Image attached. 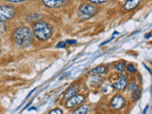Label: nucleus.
<instances>
[{
  "mask_svg": "<svg viewBox=\"0 0 152 114\" xmlns=\"http://www.w3.org/2000/svg\"><path fill=\"white\" fill-rule=\"evenodd\" d=\"M13 40L17 46L27 48L31 45L33 41V33L29 28L20 27L13 33Z\"/></svg>",
  "mask_w": 152,
  "mask_h": 114,
  "instance_id": "f257e3e1",
  "label": "nucleus"
},
{
  "mask_svg": "<svg viewBox=\"0 0 152 114\" xmlns=\"http://www.w3.org/2000/svg\"><path fill=\"white\" fill-rule=\"evenodd\" d=\"M33 34L39 40H48L53 34V28L45 22H38L33 27Z\"/></svg>",
  "mask_w": 152,
  "mask_h": 114,
  "instance_id": "f03ea898",
  "label": "nucleus"
},
{
  "mask_svg": "<svg viewBox=\"0 0 152 114\" xmlns=\"http://www.w3.org/2000/svg\"><path fill=\"white\" fill-rule=\"evenodd\" d=\"M97 8L90 4H82L79 8L78 15L81 19H87L97 14Z\"/></svg>",
  "mask_w": 152,
  "mask_h": 114,
  "instance_id": "7ed1b4c3",
  "label": "nucleus"
},
{
  "mask_svg": "<svg viewBox=\"0 0 152 114\" xmlns=\"http://www.w3.org/2000/svg\"><path fill=\"white\" fill-rule=\"evenodd\" d=\"M15 14V9L11 6L2 5L0 6V20L1 21H7L13 18V16Z\"/></svg>",
  "mask_w": 152,
  "mask_h": 114,
  "instance_id": "20e7f679",
  "label": "nucleus"
},
{
  "mask_svg": "<svg viewBox=\"0 0 152 114\" xmlns=\"http://www.w3.org/2000/svg\"><path fill=\"white\" fill-rule=\"evenodd\" d=\"M110 105L111 108L114 109H122L126 105V100L121 95H116L111 100Z\"/></svg>",
  "mask_w": 152,
  "mask_h": 114,
  "instance_id": "39448f33",
  "label": "nucleus"
},
{
  "mask_svg": "<svg viewBox=\"0 0 152 114\" xmlns=\"http://www.w3.org/2000/svg\"><path fill=\"white\" fill-rule=\"evenodd\" d=\"M85 101V97L83 95H74L67 101L66 107L67 108H74L76 105H79L81 103Z\"/></svg>",
  "mask_w": 152,
  "mask_h": 114,
  "instance_id": "423d86ee",
  "label": "nucleus"
},
{
  "mask_svg": "<svg viewBox=\"0 0 152 114\" xmlns=\"http://www.w3.org/2000/svg\"><path fill=\"white\" fill-rule=\"evenodd\" d=\"M43 4L49 8H58L65 4L66 0H42Z\"/></svg>",
  "mask_w": 152,
  "mask_h": 114,
  "instance_id": "0eeeda50",
  "label": "nucleus"
},
{
  "mask_svg": "<svg viewBox=\"0 0 152 114\" xmlns=\"http://www.w3.org/2000/svg\"><path fill=\"white\" fill-rule=\"evenodd\" d=\"M126 84H127V81H126V76L122 74L121 76H120L119 80L115 81L113 86L116 89H118V90H122V89H124L126 87Z\"/></svg>",
  "mask_w": 152,
  "mask_h": 114,
  "instance_id": "6e6552de",
  "label": "nucleus"
},
{
  "mask_svg": "<svg viewBox=\"0 0 152 114\" xmlns=\"http://www.w3.org/2000/svg\"><path fill=\"white\" fill-rule=\"evenodd\" d=\"M142 0H127V1L125 3V6H124V8H125V10L126 11H131L135 9V8H137L140 3H141Z\"/></svg>",
  "mask_w": 152,
  "mask_h": 114,
  "instance_id": "1a4fd4ad",
  "label": "nucleus"
},
{
  "mask_svg": "<svg viewBox=\"0 0 152 114\" xmlns=\"http://www.w3.org/2000/svg\"><path fill=\"white\" fill-rule=\"evenodd\" d=\"M78 89H79V88H78V85H72V86H71V87L67 90L66 94H65L66 98H67V99H70V98H71V97H73L74 95H76V93H77Z\"/></svg>",
  "mask_w": 152,
  "mask_h": 114,
  "instance_id": "9d476101",
  "label": "nucleus"
},
{
  "mask_svg": "<svg viewBox=\"0 0 152 114\" xmlns=\"http://www.w3.org/2000/svg\"><path fill=\"white\" fill-rule=\"evenodd\" d=\"M106 67L105 66H100L93 68V70L90 71V74L91 75H97V74H102V73H105L106 71Z\"/></svg>",
  "mask_w": 152,
  "mask_h": 114,
  "instance_id": "9b49d317",
  "label": "nucleus"
},
{
  "mask_svg": "<svg viewBox=\"0 0 152 114\" xmlns=\"http://www.w3.org/2000/svg\"><path fill=\"white\" fill-rule=\"evenodd\" d=\"M89 110V108L87 107V105H81L79 108L76 109L75 111L72 112V114H87Z\"/></svg>",
  "mask_w": 152,
  "mask_h": 114,
  "instance_id": "f8f14e48",
  "label": "nucleus"
},
{
  "mask_svg": "<svg viewBox=\"0 0 152 114\" xmlns=\"http://www.w3.org/2000/svg\"><path fill=\"white\" fill-rule=\"evenodd\" d=\"M115 68H116V70H117L118 71L123 72L124 70H125V63H124V62L117 63V64L115 65Z\"/></svg>",
  "mask_w": 152,
  "mask_h": 114,
  "instance_id": "ddd939ff",
  "label": "nucleus"
},
{
  "mask_svg": "<svg viewBox=\"0 0 152 114\" xmlns=\"http://www.w3.org/2000/svg\"><path fill=\"white\" fill-rule=\"evenodd\" d=\"M5 31H6V25H5V23L0 20V34L4 33Z\"/></svg>",
  "mask_w": 152,
  "mask_h": 114,
  "instance_id": "4468645a",
  "label": "nucleus"
},
{
  "mask_svg": "<svg viewBox=\"0 0 152 114\" xmlns=\"http://www.w3.org/2000/svg\"><path fill=\"white\" fill-rule=\"evenodd\" d=\"M49 114H63V111L60 108H55V109H53Z\"/></svg>",
  "mask_w": 152,
  "mask_h": 114,
  "instance_id": "2eb2a0df",
  "label": "nucleus"
},
{
  "mask_svg": "<svg viewBox=\"0 0 152 114\" xmlns=\"http://www.w3.org/2000/svg\"><path fill=\"white\" fill-rule=\"evenodd\" d=\"M126 68H127V71H129V72H131V73L136 72V68L133 67V65H129V66L126 67Z\"/></svg>",
  "mask_w": 152,
  "mask_h": 114,
  "instance_id": "dca6fc26",
  "label": "nucleus"
},
{
  "mask_svg": "<svg viewBox=\"0 0 152 114\" xmlns=\"http://www.w3.org/2000/svg\"><path fill=\"white\" fill-rule=\"evenodd\" d=\"M89 2L93 3V4H101V3H104L106 2L107 0H89Z\"/></svg>",
  "mask_w": 152,
  "mask_h": 114,
  "instance_id": "f3484780",
  "label": "nucleus"
},
{
  "mask_svg": "<svg viewBox=\"0 0 152 114\" xmlns=\"http://www.w3.org/2000/svg\"><path fill=\"white\" fill-rule=\"evenodd\" d=\"M66 42H60V43H58L57 44V46H56V48H65L66 47Z\"/></svg>",
  "mask_w": 152,
  "mask_h": 114,
  "instance_id": "a211bd4d",
  "label": "nucleus"
},
{
  "mask_svg": "<svg viewBox=\"0 0 152 114\" xmlns=\"http://www.w3.org/2000/svg\"><path fill=\"white\" fill-rule=\"evenodd\" d=\"M66 44L73 45V44H77V41L76 40H67V41H66Z\"/></svg>",
  "mask_w": 152,
  "mask_h": 114,
  "instance_id": "6ab92c4d",
  "label": "nucleus"
},
{
  "mask_svg": "<svg viewBox=\"0 0 152 114\" xmlns=\"http://www.w3.org/2000/svg\"><path fill=\"white\" fill-rule=\"evenodd\" d=\"M8 1H10V2H23V1H25V0H8Z\"/></svg>",
  "mask_w": 152,
  "mask_h": 114,
  "instance_id": "aec40b11",
  "label": "nucleus"
},
{
  "mask_svg": "<svg viewBox=\"0 0 152 114\" xmlns=\"http://www.w3.org/2000/svg\"><path fill=\"white\" fill-rule=\"evenodd\" d=\"M150 37V33H146V38H149Z\"/></svg>",
  "mask_w": 152,
  "mask_h": 114,
  "instance_id": "412c9836",
  "label": "nucleus"
},
{
  "mask_svg": "<svg viewBox=\"0 0 152 114\" xmlns=\"http://www.w3.org/2000/svg\"><path fill=\"white\" fill-rule=\"evenodd\" d=\"M147 108H148V105H146V109H145V110H143V114H145V113L146 112V109H147Z\"/></svg>",
  "mask_w": 152,
  "mask_h": 114,
  "instance_id": "4be33fe9",
  "label": "nucleus"
},
{
  "mask_svg": "<svg viewBox=\"0 0 152 114\" xmlns=\"http://www.w3.org/2000/svg\"><path fill=\"white\" fill-rule=\"evenodd\" d=\"M96 114H102V113H96Z\"/></svg>",
  "mask_w": 152,
  "mask_h": 114,
  "instance_id": "5701e85b",
  "label": "nucleus"
}]
</instances>
